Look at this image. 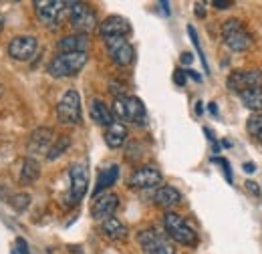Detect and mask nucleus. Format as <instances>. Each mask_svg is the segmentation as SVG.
Instances as JSON below:
<instances>
[{
    "label": "nucleus",
    "mask_w": 262,
    "mask_h": 254,
    "mask_svg": "<svg viewBox=\"0 0 262 254\" xmlns=\"http://www.w3.org/2000/svg\"><path fill=\"white\" fill-rule=\"evenodd\" d=\"M222 38L226 47L234 53H242L252 47V34L238 18H230L222 25Z\"/></svg>",
    "instance_id": "obj_4"
},
{
    "label": "nucleus",
    "mask_w": 262,
    "mask_h": 254,
    "mask_svg": "<svg viewBox=\"0 0 262 254\" xmlns=\"http://www.w3.org/2000/svg\"><path fill=\"white\" fill-rule=\"evenodd\" d=\"M164 226L165 232L169 234V238L176 240L178 244H184V246H196L198 244L196 230L186 222V218H182L180 214L167 212L164 216Z\"/></svg>",
    "instance_id": "obj_3"
},
{
    "label": "nucleus",
    "mask_w": 262,
    "mask_h": 254,
    "mask_svg": "<svg viewBox=\"0 0 262 254\" xmlns=\"http://www.w3.org/2000/svg\"><path fill=\"white\" fill-rule=\"evenodd\" d=\"M0 31H2V16H0Z\"/></svg>",
    "instance_id": "obj_42"
},
{
    "label": "nucleus",
    "mask_w": 262,
    "mask_h": 254,
    "mask_svg": "<svg viewBox=\"0 0 262 254\" xmlns=\"http://www.w3.org/2000/svg\"><path fill=\"white\" fill-rule=\"evenodd\" d=\"M29 204H31V196L25 194V192H20V194H12V196H10V206H12L16 212H25V210L29 208Z\"/></svg>",
    "instance_id": "obj_26"
},
{
    "label": "nucleus",
    "mask_w": 262,
    "mask_h": 254,
    "mask_svg": "<svg viewBox=\"0 0 262 254\" xmlns=\"http://www.w3.org/2000/svg\"><path fill=\"white\" fill-rule=\"evenodd\" d=\"M160 182H162V172L156 165L137 167L129 176V180H127V184L135 190H149V188L160 186Z\"/></svg>",
    "instance_id": "obj_12"
},
{
    "label": "nucleus",
    "mask_w": 262,
    "mask_h": 254,
    "mask_svg": "<svg viewBox=\"0 0 262 254\" xmlns=\"http://www.w3.org/2000/svg\"><path fill=\"white\" fill-rule=\"evenodd\" d=\"M180 59H182V63L184 65L194 63V55H192V53H182V57H180Z\"/></svg>",
    "instance_id": "obj_33"
},
{
    "label": "nucleus",
    "mask_w": 262,
    "mask_h": 254,
    "mask_svg": "<svg viewBox=\"0 0 262 254\" xmlns=\"http://www.w3.org/2000/svg\"><path fill=\"white\" fill-rule=\"evenodd\" d=\"M87 53H59L47 67V73L57 79H65L77 75L87 65Z\"/></svg>",
    "instance_id": "obj_2"
},
{
    "label": "nucleus",
    "mask_w": 262,
    "mask_h": 254,
    "mask_svg": "<svg viewBox=\"0 0 262 254\" xmlns=\"http://www.w3.org/2000/svg\"><path fill=\"white\" fill-rule=\"evenodd\" d=\"M208 109H210L212 115H218V107H216V103H208Z\"/></svg>",
    "instance_id": "obj_38"
},
{
    "label": "nucleus",
    "mask_w": 262,
    "mask_h": 254,
    "mask_svg": "<svg viewBox=\"0 0 262 254\" xmlns=\"http://www.w3.org/2000/svg\"><path fill=\"white\" fill-rule=\"evenodd\" d=\"M226 87L232 93H242L254 87H262V71L258 69H248V71H234L226 79Z\"/></svg>",
    "instance_id": "obj_10"
},
{
    "label": "nucleus",
    "mask_w": 262,
    "mask_h": 254,
    "mask_svg": "<svg viewBox=\"0 0 262 254\" xmlns=\"http://www.w3.org/2000/svg\"><path fill=\"white\" fill-rule=\"evenodd\" d=\"M173 83L180 85V87H184V85H186V71L176 69V73H173Z\"/></svg>",
    "instance_id": "obj_31"
},
{
    "label": "nucleus",
    "mask_w": 262,
    "mask_h": 254,
    "mask_svg": "<svg viewBox=\"0 0 262 254\" xmlns=\"http://www.w3.org/2000/svg\"><path fill=\"white\" fill-rule=\"evenodd\" d=\"M188 34H190V38H192V43H194V47H196V53H198V57H200V61H202V65H204V71H206V73H210V67H208V61H206V57H204V49H202V45H200L198 32H196V29H194L192 25L188 27Z\"/></svg>",
    "instance_id": "obj_27"
},
{
    "label": "nucleus",
    "mask_w": 262,
    "mask_h": 254,
    "mask_svg": "<svg viewBox=\"0 0 262 254\" xmlns=\"http://www.w3.org/2000/svg\"><path fill=\"white\" fill-rule=\"evenodd\" d=\"M137 242H139L143 254H176V248L171 246V242L154 228L141 230L137 234Z\"/></svg>",
    "instance_id": "obj_7"
},
{
    "label": "nucleus",
    "mask_w": 262,
    "mask_h": 254,
    "mask_svg": "<svg viewBox=\"0 0 262 254\" xmlns=\"http://www.w3.org/2000/svg\"><path fill=\"white\" fill-rule=\"evenodd\" d=\"M69 145H71V139H69V135H61V137H57V141L49 147V154H47V159H57L59 156H63L67 150H69Z\"/></svg>",
    "instance_id": "obj_25"
},
{
    "label": "nucleus",
    "mask_w": 262,
    "mask_h": 254,
    "mask_svg": "<svg viewBox=\"0 0 262 254\" xmlns=\"http://www.w3.org/2000/svg\"><path fill=\"white\" fill-rule=\"evenodd\" d=\"M12 254H29V244H27L23 238H18V240H16V244H14Z\"/></svg>",
    "instance_id": "obj_30"
},
{
    "label": "nucleus",
    "mask_w": 262,
    "mask_h": 254,
    "mask_svg": "<svg viewBox=\"0 0 262 254\" xmlns=\"http://www.w3.org/2000/svg\"><path fill=\"white\" fill-rule=\"evenodd\" d=\"M212 161H216V163H220L222 165V172H224V176H226V182L232 184L234 182V178H232V170H230V161L224 158H212Z\"/></svg>",
    "instance_id": "obj_29"
},
{
    "label": "nucleus",
    "mask_w": 262,
    "mask_h": 254,
    "mask_svg": "<svg viewBox=\"0 0 262 254\" xmlns=\"http://www.w3.org/2000/svg\"><path fill=\"white\" fill-rule=\"evenodd\" d=\"M196 16L198 18H204L206 16V10H204V4L202 2H196Z\"/></svg>",
    "instance_id": "obj_35"
},
{
    "label": "nucleus",
    "mask_w": 262,
    "mask_h": 254,
    "mask_svg": "<svg viewBox=\"0 0 262 254\" xmlns=\"http://www.w3.org/2000/svg\"><path fill=\"white\" fill-rule=\"evenodd\" d=\"M125 139H127V127L123 125V123L115 121L113 125L107 127V131H105V143H107L111 150L121 147V145L125 143Z\"/></svg>",
    "instance_id": "obj_22"
},
{
    "label": "nucleus",
    "mask_w": 262,
    "mask_h": 254,
    "mask_svg": "<svg viewBox=\"0 0 262 254\" xmlns=\"http://www.w3.org/2000/svg\"><path fill=\"white\" fill-rule=\"evenodd\" d=\"M160 6H162V8H164V12H165V14H169V8H167V6H169V4H167V2H160Z\"/></svg>",
    "instance_id": "obj_40"
},
{
    "label": "nucleus",
    "mask_w": 262,
    "mask_h": 254,
    "mask_svg": "<svg viewBox=\"0 0 262 254\" xmlns=\"http://www.w3.org/2000/svg\"><path fill=\"white\" fill-rule=\"evenodd\" d=\"M246 188H248V192H252V194H258V192H260L258 184H256V182H252V180H248V182H246Z\"/></svg>",
    "instance_id": "obj_34"
},
{
    "label": "nucleus",
    "mask_w": 262,
    "mask_h": 254,
    "mask_svg": "<svg viewBox=\"0 0 262 254\" xmlns=\"http://www.w3.org/2000/svg\"><path fill=\"white\" fill-rule=\"evenodd\" d=\"M113 117H119V123H135V125H145L147 113L145 105L139 97L133 95H117L113 101Z\"/></svg>",
    "instance_id": "obj_1"
},
{
    "label": "nucleus",
    "mask_w": 262,
    "mask_h": 254,
    "mask_svg": "<svg viewBox=\"0 0 262 254\" xmlns=\"http://www.w3.org/2000/svg\"><path fill=\"white\" fill-rule=\"evenodd\" d=\"M196 113H198V115H202V113H204V107H202V101H198V103H196Z\"/></svg>",
    "instance_id": "obj_39"
},
{
    "label": "nucleus",
    "mask_w": 262,
    "mask_h": 254,
    "mask_svg": "<svg viewBox=\"0 0 262 254\" xmlns=\"http://www.w3.org/2000/svg\"><path fill=\"white\" fill-rule=\"evenodd\" d=\"M69 176H71V188L67 194V206H75L79 204L89 188V170L85 163H73L69 167Z\"/></svg>",
    "instance_id": "obj_6"
},
{
    "label": "nucleus",
    "mask_w": 262,
    "mask_h": 254,
    "mask_svg": "<svg viewBox=\"0 0 262 254\" xmlns=\"http://www.w3.org/2000/svg\"><path fill=\"white\" fill-rule=\"evenodd\" d=\"M256 137H258V141H260V143H262V129H260V131H258V135H256Z\"/></svg>",
    "instance_id": "obj_41"
},
{
    "label": "nucleus",
    "mask_w": 262,
    "mask_h": 254,
    "mask_svg": "<svg viewBox=\"0 0 262 254\" xmlns=\"http://www.w3.org/2000/svg\"><path fill=\"white\" fill-rule=\"evenodd\" d=\"M57 115L67 125L81 123V95L75 89H69L65 95L61 97V101L57 105Z\"/></svg>",
    "instance_id": "obj_8"
},
{
    "label": "nucleus",
    "mask_w": 262,
    "mask_h": 254,
    "mask_svg": "<svg viewBox=\"0 0 262 254\" xmlns=\"http://www.w3.org/2000/svg\"><path fill=\"white\" fill-rule=\"evenodd\" d=\"M242 167H244V172H246V174H254V172H256V165H254L252 161H246Z\"/></svg>",
    "instance_id": "obj_36"
},
{
    "label": "nucleus",
    "mask_w": 262,
    "mask_h": 254,
    "mask_svg": "<svg viewBox=\"0 0 262 254\" xmlns=\"http://www.w3.org/2000/svg\"><path fill=\"white\" fill-rule=\"evenodd\" d=\"M212 4H214L216 8H220V10H224V8H230V6H232V2H230V0H214Z\"/></svg>",
    "instance_id": "obj_32"
},
{
    "label": "nucleus",
    "mask_w": 262,
    "mask_h": 254,
    "mask_svg": "<svg viewBox=\"0 0 262 254\" xmlns=\"http://www.w3.org/2000/svg\"><path fill=\"white\" fill-rule=\"evenodd\" d=\"M117 208H119V196L113 194V192H105V194H101V196L95 198L93 208H91V216H93L95 220H101V222H103V220L111 218Z\"/></svg>",
    "instance_id": "obj_14"
},
{
    "label": "nucleus",
    "mask_w": 262,
    "mask_h": 254,
    "mask_svg": "<svg viewBox=\"0 0 262 254\" xmlns=\"http://www.w3.org/2000/svg\"><path fill=\"white\" fill-rule=\"evenodd\" d=\"M97 29H99V34L103 38H109V36H127L131 32V25L127 18H123L119 14H113V16H107Z\"/></svg>",
    "instance_id": "obj_15"
},
{
    "label": "nucleus",
    "mask_w": 262,
    "mask_h": 254,
    "mask_svg": "<svg viewBox=\"0 0 262 254\" xmlns=\"http://www.w3.org/2000/svg\"><path fill=\"white\" fill-rule=\"evenodd\" d=\"M89 113H91V119H93L97 125L109 127L115 123L113 111H111V109L105 105V101H101V99H93V101H91V109H89Z\"/></svg>",
    "instance_id": "obj_18"
},
{
    "label": "nucleus",
    "mask_w": 262,
    "mask_h": 254,
    "mask_svg": "<svg viewBox=\"0 0 262 254\" xmlns=\"http://www.w3.org/2000/svg\"><path fill=\"white\" fill-rule=\"evenodd\" d=\"M186 77H192V79H194V81H198V83L202 81V77L198 75L196 71H192V69H190V71H186Z\"/></svg>",
    "instance_id": "obj_37"
},
{
    "label": "nucleus",
    "mask_w": 262,
    "mask_h": 254,
    "mask_svg": "<svg viewBox=\"0 0 262 254\" xmlns=\"http://www.w3.org/2000/svg\"><path fill=\"white\" fill-rule=\"evenodd\" d=\"M38 49L36 38L31 34H23V36H14L8 43V55L16 61H31Z\"/></svg>",
    "instance_id": "obj_13"
},
{
    "label": "nucleus",
    "mask_w": 262,
    "mask_h": 254,
    "mask_svg": "<svg viewBox=\"0 0 262 254\" xmlns=\"http://www.w3.org/2000/svg\"><path fill=\"white\" fill-rule=\"evenodd\" d=\"M154 200H156V204H158L160 208L169 210V208H176V206L182 202V194L176 190L173 186H162V188L156 190Z\"/></svg>",
    "instance_id": "obj_19"
},
{
    "label": "nucleus",
    "mask_w": 262,
    "mask_h": 254,
    "mask_svg": "<svg viewBox=\"0 0 262 254\" xmlns=\"http://www.w3.org/2000/svg\"><path fill=\"white\" fill-rule=\"evenodd\" d=\"M117 178H119V165L113 163V165L101 170V172H99L97 184H95V190H93V198H97V196H101L107 188H111V186L117 182Z\"/></svg>",
    "instance_id": "obj_21"
},
{
    "label": "nucleus",
    "mask_w": 262,
    "mask_h": 254,
    "mask_svg": "<svg viewBox=\"0 0 262 254\" xmlns=\"http://www.w3.org/2000/svg\"><path fill=\"white\" fill-rule=\"evenodd\" d=\"M34 8H36V16H38V20L45 25V27H49V29H55V27H59V23H61V16H63V12H65L67 8V2H61V0H36L34 2Z\"/></svg>",
    "instance_id": "obj_11"
},
{
    "label": "nucleus",
    "mask_w": 262,
    "mask_h": 254,
    "mask_svg": "<svg viewBox=\"0 0 262 254\" xmlns=\"http://www.w3.org/2000/svg\"><path fill=\"white\" fill-rule=\"evenodd\" d=\"M57 49L61 53H87L89 49V38L85 34H69V36H63L57 45Z\"/></svg>",
    "instance_id": "obj_17"
},
{
    "label": "nucleus",
    "mask_w": 262,
    "mask_h": 254,
    "mask_svg": "<svg viewBox=\"0 0 262 254\" xmlns=\"http://www.w3.org/2000/svg\"><path fill=\"white\" fill-rule=\"evenodd\" d=\"M105 47H107V53H109L111 61L117 67H127L135 59L133 45L125 36H109V38H105Z\"/></svg>",
    "instance_id": "obj_9"
},
{
    "label": "nucleus",
    "mask_w": 262,
    "mask_h": 254,
    "mask_svg": "<svg viewBox=\"0 0 262 254\" xmlns=\"http://www.w3.org/2000/svg\"><path fill=\"white\" fill-rule=\"evenodd\" d=\"M40 176V165H38V161L33 158H27L23 161V170H20V184L23 186H29V184H33L36 182V178Z\"/></svg>",
    "instance_id": "obj_24"
},
{
    "label": "nucleus",
    "mask_w": 262,
    "mask_h": 254,
    "mask_svg": "<svg viewBox=\"0 0 262 254\" xmlns=\"http://www.w3.org/2000/svg\"><path fill=\"white\" fill-rule=\"evenodd\" d=\"M55 141V133L51 127H38L34 129L29 137V152L38 154V152H49L51 143Z\"/></svg>",
    "instance_id": "obj_16"
},
{
    "label": "nucleus",
    "mask_w": 262,
    "mask_h": 254,
    "mask_svg": "<svg viewBox=\"0 0 262 254\" xmlns=\"http://www.w3.org/2000/svg\"><path fill=\"white\" fill-rule=\"evenodd\" d=\"M69 23L79 34L91 32L97 27V14L95 10L85 2H69Z\"/></svg>",
    "instance_id": "obj_5"
},
{
    "label": "nucleus",
    "mask_w": 262,
    "mask_h": 254,
    "mask_svg": "<svg viewBox=\"0 0 262 254\" xmlns=\"http://www.w3.org/2000/svg\"><path fill=\"white\" fill-rule=\"evenodd\" d=\"M246 129L250 135H258V131L262 129V113H252L246 123Z\"/></svg>",
    "instance_id": "obj_28"
},
{
    "label": "nucleus",
    "mask_w": 262,
    "mask_h": 254,
    "mask_svg": "<svg viewBox=\"0 0 262 254\" xmlns=\"http://www.w3.org/2000/svg\"><path fill=\"white\" fill-rule=\"evenodd\" d=\"M240 101L244 103L246 109H250L252 113H260L262 111V87H254L248 91L240 93Z\"/></svg>",
    "instance_id": "obj_23"
},
{
    "label": "nucleus",
    "mask_w": 262,
    "mask_h": 254,
    "mask_svg": "<svg viewBox=\"0 0 262 254\" xmlns=\"http://www.w3.org/2000/svg\"><path fill=\"white\" fill-rule=\"evenodd\" d=\"M101 232H103L109 240H125L127 234H129L127 226L121 222L119 218H113V216L101 222Z\"/></svg>",
    "instance_id": "obj_20"
}]
</instances>
